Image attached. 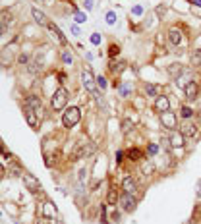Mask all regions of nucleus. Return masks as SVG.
<instances>
[{
  "mask_svg": "<svg viewBox=\"0 0 201 224\" xmlns=\"http://www.w3.org/2000/svg\"><path fill=\"white\" fill-rule=\"evenodd\" d=\"M81 83H83V87H85V91H89V93H93V91H95L97 79L93 77L91 70H83V72H81Z\"/></svg>",
  "mask_w": 201,
  "mask_h": 224,
  "instance_id": "obj_7",
  "label": "nucleus"
},
{
  "mask_svg": "<svg viewBox=\"0 0 201 224\" xmlns=\"http://www.w3.org/2000/svg\"><path fill=\"white\" fill-rule=\"evenodd\" d=\"M197 91H199V87H197V83H195L193 79L188 81L186 87H184V93H186V99H188V101H193V99L197 97Z\"/></svg>",
  "mask_w": 201,
  "mask_h": 224,
  "instance_id": "obj_12",
  "label": "nucleus"
},
{
  "mask_svg": "<svg viewBox=\"0 0 201 224\" xmlns=\"http://www.w3.org/2000/svg\"><path fill=\"white\" fill-rule=\"evenodd\" d=\"M189 2L193 4V6H197V8H201V0H189Z\"/></svg>",
  "mask_w": 201,
  "mask_h": 224,
  "instance_id": "obj_46",
  "label": "nucleus"
},
{
  "mask_svg": "<svg viewBox=\"0 0 201 224\" xmlns=\"http://www.w3.org/2000/svg\"><path fill=\"white\" fill-rule=\"evenodd\" d=\"M49 29H50V33H52V35H54V37H56V41H58V43H60V45H68V39L64 37V33H62V31L58 29L54 23H49Z\"/></svg>",
  "mask_w": 201,
  "mask_h": 224,
  "instance_id": "obj_18",
  "label": "nucleus"
},
{
  "mask_svg": "<svg viewBox=\"0 0 201 224\" xmlns=\"http://www.w3.org/2000/svg\"><path fill=\"white\" fill-rule=\"evenodd\" d=\"M145 93L149 97H161L162 95V87L157 85V83H147V85H145Z\"/></svg>",
  "mask_w": 201,
  "mask_h": 224,
  "instance_id": "obj_17",
  "label": "nucleus"
},
{
  "mask_svg": "<svg viewBox=\"0 0 201 224\" xmlns=\"http://www.w3.org/2000/svg\"><path fill=\"white\" fill-rule=\"evenodd\" d=\"M122 189H124V193H131V195H134L137 191V182L131 178V176H128V178H124V182H122Z\"/></svg>",
  "mask_w": 201,
  "mask_h": 224,
  "instance_id": "obj_14",
  "label": "nucleus"
},
{
  "mask_svg": "<svg viewBox=\"0 0 201 224\" xmlns=\"http://www.w3.org/2000/svg\"><path fill=\"white\" fill-rule=\"evenodd\" d=\"M4 174H6V168H4V166H2V164H0V180H2V178H4Z\"/></svg>",
  "mask_w": 201,
  "mask_h": 224,
  "instance_id": "obj_42",
  "label": "nucleus"
},
{
  "mask_svg": "<svg viewBox=\"0 0 201 224\" xmlns=\"http://www.w3.org/2000/svg\"><path fill=\"white\" fill-rule=\"evenodd\" d=\"M19 62H22V64H25V62H27V56L22 54V56H19Z\"/></svg>",
  "mask_w": 201,
  "mask_h": 224,
  "instance_id": "obj_47",
  "label": "nucleus"
},
{
  "mask_svg": "<svg viewBox=\"0 0 201 224\" xmlns=\"http://www.w3.org/2000/svg\"><path fill=\"white\" fill-rule=\"evenodd\" d=\"M118 218H120V212H118V211H114V212H112V220L116 222V220H118Z\"/></svg>",
  "mask_w": 201,
  "mask_h": 224,
  "instance_id": "obj_44",
  "label": "nucleus"
},
{
  "mask_svg": "<svg viewBox=\"0 0 201 224\" xmlns=\"http://www.w3.org/2000/svg\"><path fill=\"white\" fill-rule=\"evenodd\" d=\"M131 128H134V124H131L130 120H124V122H122V132H124V133H128Z\"/></svg>",
  "mask_w": 201,
  "mask_h": 224,
  "instance_id": "obj_30",
  "label": "nucleus"
},
{
  "mask_svg": "<svg viewBox=\"0 0 201 224\" xmlns=\"http://www.w3.org/2000/svg\"><path fill=\"white\" fill-rule=\"evenodd\" d=\"M124 66H126V62H116V60H110V64H108V68H110V72H112V74L122 72Z\"/></svg>",
  "mask_w": 201,
  "mask_h": 224,
  "instance_id": "obj_25",
  "label": "nucleus"
},
{
  "mask_svg": "<svg viewBox=\"0 0 201 224\" xmlns=\"http://www.w3.org/2000/svg\"><path fill=\"white\" fill-rule=\"evenodd\" d=\"M2 31H4V27H2V25H0V35H2Z\"/></svg>",
  "mask_w": 201,
  "mask_h": 224,
  "instance_id": "obj_50",
  "label": "nucleus"
},
{
  "mask_svg": "<svg viewBox=\"0 0 201 224\" xmlns=\"http://www.w3.org/2000/svg\"><path fill=\"white\" fill-rule=\"evenodd\" d=\"M95 151V145L93 143H89V141H77L76 143V147H73L72 151V155H70V159L72 160H79V159H85L89 157Z\"/></svg>",
  "mask_w": 201,
  "mask_h": 224,
  "instance_id": "obj_1",
  "label": "nucleus"
},
{
  "mask_svg": "<svg viewBox=\"0 0 201 224\" xmlns=\"http://www.w3.org/2000/svg\"><path fill=\"white\" fill-rule=\"evenodd\" d=\"M168 41H170L174 46H178L180 43H182V31L176 29V27H172L170 31H168Z\"/></svg>",
  "mask_w": 201,
  "mask_h": 224,
  "instance_id": "obj_16",
  "label": "nucleus"
},
{
  "mask_svg": "<svg viewBox=\"0 0 201 224\" xmlns=\"http://www.w3.org/2000/svg\"><path fill=\"white\" fill-rule=\"evenodd\" d=\"M31 15H33V19L41 25V27H49V23H50L49 18H46L45 12H41L39 8H33V10H31Z\"/></svg>",
  "mask_w": 201,
  "mask_h": 224,
  "instance_id": "obj_11",
  "label": "nucleus"
},
{
  "mask_svg": "<svg viewBox=\"0 0 201 224\" xmlns=\"http://www.w3.org/2000/svg\"><path fill=\"white\" fill-rule=\"evenodd\" d=\"M73 19H76V23H83L87 19V15L83 12H79V10H76V12H73Z\"/></svg>",
  "mask_w": 201,
  "mask_h": 224,
  "instance_id": "obj_26",
  "label": "nucleus"
},
{
  "mask_svg": "<svg viewBox=\"0 0 201 224\" xmlns=\"http://www.w3.org/2000/svg\"><path fill=\"white\" fill-rule=\"evenodd\" d=\"M107 23H108V25H114V23H116V14H114V12H108V14H107Z\"/></svg>",
  "mask_w": 201,
  "mask_h": 224,
  "instance_id": "obj_31",
  "label": "nucleus"
},
{
  "mask_svg": "<svg viewBox=\"0 0 201 224\" xmlns=\"http://www.w3.org/2000/svg\"><path fill=\"white\" fill-rule=\"evenodd\" d=\"M56 212V209H52V203H45V216H52Z\"/></svg>",
  "mask_w": 201,
  "mask_h": 224,
  "instance_id": "obj_27",
  "label": "nucleus"
},
{
  "mask_svg": "<svg viewBox=\"0 0 201 224\" xmlns=\"http://www.w3.org/2000/svg\"><path fill=\"white\" fill-rule=\"evenodd\" d=\"M197 186H199V189H197V197L201 199V180H199V184H197Z\"/></svg>",
  "mask_w": 201,
  "mask_h": 224,
  "instance_id": "obj_48",
  "label": "nucleus"
},
{
  "mask_svg": "<svg viewBox=\"0 0 201 224\" xmlns=\"http://www.w3.org/2000/svg\"><path fill=\"white\" fill-rule=\"evenodd\" d=\"M10 23H12V12L10 10H0V25L6 29Z\"/></svg>",
  "mask_w": 201,
  "mask_h": 224,
  "instance_id": "obj_20",
  "label": "nucleus"
},
{
  "mask_svg": "<svg viewBox=\"0 0 201 224\" xmlns=\"http://www.w3.org/2000/svg\"><path fill=\"white\" fill-rule=\"evenodd\" d=\"M122 155H124L122 151H118V153H116V162H120V160H122Z\"/></svg>",
  "mask_w": 201,
  "mask_h": 224,
  "instance_id": "obj_45",
  "label": "nucleus"
},
{
  "mask_svg": "<svg viewBox=\"0 0 201 224\" xmlns=\"http://www.w3.org/2000/svg\"><path fill=\"white\" fill-rule=\"evenodd\" d=\"M107 201H108V205H116V201H120V195H118V189H116V186H110Z\"/></svg>",
  "mask_w": 201,
  "mask_h": 224,
  "instance_id": "obj_21",
  "label": "nucleus"
},
{
  "mask_svg": "<svg viewBox=\"0 0 201 224\" xmlns=\"http://www.w3.org/2000/svg\"><path fill=\"white\" fill-rule=\"evenodd\" d=\"M14 52H15V45H8L6 48H2V52H0V66H10L14 60Z\"/></svg>",
  "mask_w": 201,
  "mask_h": 224,
  "instance_id": "obj_6",
  "label": "nucleus"
},
{
  "mask_svg": "<svg viewBox=\"0 0 201 224\" xmlns=\"http://www.w3.org/2000/svg\"><path fill=\"white\" fill-rule=\"evenodd\" d=\"M23 116H25V120H27V124L31 128H37V124H39V114H37L33 108L23 106Z\"/></svg>",
  "mask_w": 201,
  "mask_h": 224,
  "instance_id": "obj_10",
  "label": "nucleus"
},
{
  "mask_svg": "<svg viewBox=\"0 0 201 224\" xmlns=\"http://www.w3.org/2000/svg\"><path fill=\"white\" fill-rule=\"evenodd\" d=\"M161 122H162V126H165L166 129H174L176 128V114L170 112V110H166V112H162L161 114Z\"/></svg>",
  "mask_w": 201,
  "mask_h": 224,
  "instance_id": "obj_8",
  "label": "nucleus"
},
{
  "mask_svg": "<svg viewBox=\"0 0 201 224\" xmlns=\"http://www.w3.org/2000/svg\"><path fill=\"white\" fill-rule=\"evenodd\" d=\"M97 85L101 87V89H104V87H107V79H104L103 75H101V77H97Z\"/></svg>",
  "mask_w": 201,
  "mask_h": 224,
  "instance_id": "obj_34",
  "label": "nucleus"
},
{
  "mask_svg": "<svg viewBox=\"0 0 201 224\" xmlns=\"http://www.w3.org/2000/svg\"><path fill=\"white\" fill-rule=\"evenodd\" d=\"M180 114H182V118H192L193 110H192L189 106H182V110H180Z\"/></svg>",
  "mask_w": 201,
  "mask_h": 224,
  "instance_id": "obj_28",
  "label": "nucleus"
},
{
  "mask_svg": "<svg viewBox=\"0 0 201 224\" xmlns=\"http://www.w3.org/2000/svg\"><path fill=\"white\" fill-rule=\"evenodd\" d=\"M120 205H122V209L126 212H134L137 207V199L131 193H124V195H120Z\"/></svg>",
  "mask_w": 201,
  "mask_h": 224,
  "instance_id": "obj_5",
  "label": "nucleus"
},
{
  "mask_svg": "<svg viewBox=\"0 0 201 224\" xmlns=\"http://www.w3.org/2000/svg\"><path fill=\"white\" fill-rule=\"evenodd\" d=\"M168 141H170V147H184V135L178 132H172Z\"/></svg>",
  "mask_w": 201,
  "mask_h": 224,
  "instance_id": "obj_19",
  "label": "nucleus"
},
{
  "mask_svg": "<svg viewBox=\"0 0 201 224\" xmlns=\"http://www.w3.org/2000/svg\"><path fill=\"white\" fill-rule=\"evenodd\" d=\"M93 8V0H85V10H91Z\"/></svg>",
  "mask_w": 201,
  "mask_h": 224,
  "instance_id": "obj_41",
  "label": "nucleus"
},
{
  "mask_svg": "<svg viewBox=\"0 0 201 224\" xmlns=\"http://www.w3.org/2000/svg\"><path fill=\"white\" fill-rule=\"evenodd\" d=\"M70 2H72V0H70Z\"/></svg>",
  "mask_w": 201,
  "mask_h": 224,
  "instance_id": "obj_52",
  "label": "nucleus"
},
{
  "mask_svg": "<svg viewBox=\"0 0 201 224\" xmlns=\"http://www.w3.org/2000/svg\"><path fill=\"white\" fill-rule=\"evenodd\" d=\"M126 155H128V159H130V160H139V159H143V151H141V149H137V147L130 149Z\"/></svg>",
  "mask_w": 201,
  "mask_h": 224,
  "instance_id": "obj_23",
  "label": "nucleus"
},
{
  "mask_svg": "<svg viewBox=\"0 0 201 224\" xmlns=\"http://www.w3.org/2000/svg\"><path fill=\"white\" fill-rule=\"evenodd\" d=\"M101 220H107V207H104V205H101Z\"/></svg>",
  "mask_w": 201,
  "mask_h": 224,
  "instance_id": "obj_37",
  "label": "nucleus"
},
{
  "mask_svg": "<svg viewBox=\"0 0 201 224\" xmlns=\"http://www.w3.org/2000/svg\"><path fill=\"white\" fill-rule=\"evenodd\" d=\"M131 14H134V15H141V14H143V8H141V6H134V8H131Z\"/></svg>",
  "mask_w": 201,
  "mask_h": 224,
  "instance_id": "obj_35",
  "label": "nucleus"
},
{
  "mask_svg": "<svg viewBox=\"0 0 201 224\" xmlns=\"http://www.w3.org/2000/svg\"><path fill=\"white\" fill-rule=\"evenodd\" d=\"M0 153H6V151H4V143H2V139H0Z\"/></svg>",
  "mask_w": 201,
  "mask_h": 224,
  "instance_id": "obj_49",
  "label": "nucleus"
},
{
  "mask_svg": "<svg viewBox=\"0 0 201 224\" xmlns=\"http://www.w3.org/2000/svg\"><path fill=\"white\" fill-rule=\"evenodd\" d=\"M22 180H23L25 189H29L31 193H37V191H41V182L37 180L33 174H29V172H22Z\"/></svg>",
  "mask_w": 201,
  "mask_h": 224,
  "instance_id": "obj_4",
  "label": "nucleus"
},
{
  "mask_svg": "<svg viewBox=\"0 0 201 224\" xmlns=\"http://www.w3.org/2000/svg\"><path fill=\"white\" fill-rule=\"evenodd\" d=\"M62 60H64L66 64H72V54H70V52H66V50H64V52H62Z\"/></svg>",
  "mask_w": 201,
  "mask_h": 224,
  "instance_id": "obj_33",
  "label": "nucleus"
},
{
  "mask_svg": "<svg viewBox=\"0 0 201 224\" xmlns=\"http://www.w3.org/2000/svg\"><path fill=\"white\" fill-rule=\"evenodd\" d=\"M37 224H50V220H49V216L41 215V216H39V220H37Z\"/></svg>",
  "mask_w": 201,
  "mask_h": 224,
  "instance_id": "obj_36",
  "label": "nucleus"
},
{
  "mask_svg": "<svg viewBox=\"0 0 201 224\" xmlns=\"http://www.w3.org/2000/svg\"><path fill=\"white\" fill-rule=\"evenodd\" d=\"M168 108H170V101H168V97H157V101H155V110L158 114H162V112H166Z\"/></svg>",
  "mask_w": 201,
  "mask_h": 224,
  "instance_id": "obj_13",
  "label": "nucleus"
},
{
  "mask_svg": "<svg viewBox=\"0 0 201 224\" xmlns=\"http://www.w3.org/2000/svg\"><path fill=\"white\" fill-rule=\"evenodd\" d=\"M108 54L112 56V58H114V56H118V54H120V46H118V45H110V48H108Z\"/></svg>",
  "mask_w": 201,
  "mask_h": 224,
  "instance_id": "obj_29",
  "label": "nucleus"
},
{
  "mask_svg": "<svg viewBox=\"0 0 201 224\" xmlns=\"http://www.w3.org/2000/svg\"><path fill=\"white\" fill-rule=\"evenodd\" d=\"M180 133L184 135V137H195V133H197V126L192 122H186L182 126V129H180Z\"/></svg>",
  "mask_w": 201,
  "mask_h": 224,
  "instance_id": "obj_15",
  "label": "nucleus"
},
{
  "mask_svg": "<svg viewBox=\"0 0 201 224\" xmlns=\"http://www.w3.org/2000/svg\"><path fill=\"white\" fill-rule=\"evenodd\" d=\"M91 43H93L95 46L101 45V35H99V33H93V35H91Z\"/></svg>",
  "mask_w": 201,
  "mask_h": 224,
  "instance_id": "obj_32",
  "label": "nucleus"
},
{
  "mask_svg": "<svg viewBox=\"0 0 201 224\" xmlns=\"http://www.w3.org/2000/svg\"><path fill=\"white\" fill-rule=\"evenodd\" d=\"M128 91H130V89H128V85H122V87H120V93H122V95H124V97H126V95H128Z\"/></svg>",
  "mask_w": 201,
  "mask_h": 224,
  "instance_id": "obj_39",
  "label": "nucleus"
},
{
  "mask_svg": "<svg viewBox=\"0 0 201 224\" xmlns=\"http://www.w3.org/2000/svg\"><path fill=\"white\" fill-rule=\"evenodd\" d=\"M66 102H68V91L64 89V87H58V89L54 91V95H52V99H50L52 108H54L56 112L58 110H64Z\"/></svg>",
  "mask_w": 201,
  "mask_h": 224,
  "instance_id": "obj_3",
  "label": "nucleus"
},
{
  "mask_svg": "<svg viewBox=\"0 0 201 224\" xmlns=\"http://www.w3.org/2000/svg\"><path fill=\"white\" fill-rule=\"evenodd\" d=\"M43 2H46V0H43Z\"/></svg>",
  "mask_w": 201,
  "mask_h": 224,
  "instance_id": "obj_51",
  "label": "nucleus"
},
{
  "mask_svg": "<svg viewBox=\"0 0 201 224\" xmlns=\"http://www.w3.org/2000/svg\"><path fill=\"white\" fill-rule=\"evenodd\" d=\"M25 106L33 108L37 114H41V110H43V102H41V97H37V95H29L27 99H25Z\"/></svg>",
  "mask_w": 201,
  "mask_h": 224,
  "instance_id": "obj_9",
  "label": "nucleus"
},
{
  "mask_svg": "<svg viewBox=\"0 0 201 224\" xmlns=\"http://www.w3.org/2000/svg\"><path fill=\"white\" fill-rule=\"evenodd\" d=\"M72 33L73 35H79V27H77V25H72Z\"/></svg>",
  "mask_w": 201,
  "mask_h": 224,
  "instance_id": "obj_43",
  "label": "nucleus"
},
{
  "mask_svg": "<svg viewBox=\"0 0 201 224\" xmlns=\"http://www.w3.org/2000/svg\"><path fill=\"white\" fill-rule=\"evenodd\" d=\"M157 151H158V145H149V155H157Z\"/></svg>",
  "mask_w": 201,
  "mask_h": 224,
  "instance_id": "obj_38",
  "label": "nucleus"
},
{
  "mask_svg": "<svg viewBox=\"0 0 201 224\" xmlns=\"http://www.w3.org/2000/svg\"><path fill=\"white\" fill-rule=\"evenodd\" d=\"M79 174H81V176H79V180H81V182H83V180L87 178V170H85V168H83L81 172H79Z\"/></svg>",
  "mask_w": 201,
  "mask_h": 224,
  "instance_id": "obj_40",
  "label": "nucleus"
},
{
  "mask_svg": "<svg viewBox=\"0 0 201 224\" xmlns=\"http://www.w3.org/2000/svg\"><path fill=\"white\" fill-rule=\"evenodd\" d=\"M79 118H81V112H79L77 106H70L66 108V112L62 114V124H64V128H73L79 124Z\"/></svg>",
  "mask_w": 201,
  "mask_h": 224,
  "instance_id": "obj_2",
  "label": "nucleus"
},
{
  "mask_svg": "<svg viewBox=\"0 0 201 224\" xmlns=\"http://www.w3.org/2000/svg\"><path fill=\"white\" fill-rule=\"evenodd\" d=\"M189 62H192V66H201V50L199 48L192 50V54H189Z\"/></svg>",
  "mask_w": 201,
  "mask_h": 224,
  "instance_id": "obj_24",
  "label": "nucleus"
},
{
  "mask_svg": "<svg viewBox=\"0 0 201 224\" xmlns=\"http://www.w3.org/2000/svg\"><path fill=\"white\" fill-rule=\"evenodd\" d=\"M166 70H168V74H170L172 79H178V75L184 72V70H182V64H170Z\"/></svg>",
  "mask_w": 201,
  "mask_h": 224,
  "instance_id": "obj_22",
  "label": "nucleus"
}]
</instances>
